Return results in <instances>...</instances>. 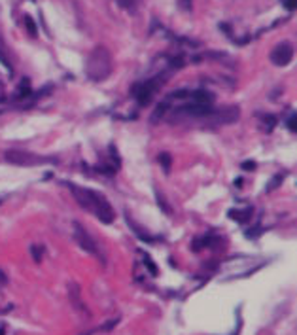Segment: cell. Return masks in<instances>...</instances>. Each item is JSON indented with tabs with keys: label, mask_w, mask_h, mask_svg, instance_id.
<instances>
[{
	"label": "cell",
	"mask_w": 297,
	"mask_h": 335,
	"mask_svg": "<svg viewBox=\"0 0 297 335\" xmlns=\"http://www.w3.org/2000/svg\"><path fill=\"white\" fill-rule=\"evenodd\" d=\"M68 189L72 191L74 199H76V203H78L79 207H84L86 210L93 212L102 224H112L114 221L116 212H114L112 205L108 203V199L102 193L93 191L89 188H79V186H76L72 182L68 184Z\"/></svg>",
	"instance_id": "obj_1"
},
{
	"label": "cell",
	"mask_w": 297,
	"mask_h": 335,
	"mask_svg": "<svg viewBox=\"0 0 297 335\" xmlns=\"http://www.w3.org/2000/svg\"><path fill=\"white\" fill-rule=\"evenodd\" d=\"M114 68L112 53L108 51V47L97 46L93 49L86 63V74L91 78L93 81H102L106 80Z\"/></svg>",
	"instance_id": "obj_2"
},
{
	"label": "cell",
	"mask_w": 297,
	"mask_h": 335,
	"mask_svg": "<svg viewBox=\"0 0 297 335\" xmlns=\"http://www.w3.org/2000/svg\"><path fill=\"white\" fill-rule=\"evenodd\" d=\"M8 163L17 165V167H36V165H47V163H57V159L53 157H46V155H38L33 152H25V150H8L4 154Z\"/></svg>",
	"instance_id": "obj_3"
},
{
	"label": "cell",
	"mask_w": 297,
	"mask_h": 335,
	"mask_svg": "<svg viewBox=\"0 0 297 335\" xmlns=\"http://www.w3.org/2000/svg\"><path fill=\"white\" fill-rule=\"evenodd\" d=\"M74 237H76V241H78V244L86 252H89V254L93 256H99L100 258V250H99V244H97V241L93 239L91 235L87 233L86 229H84V226L82 224H78V221H74Z\"/></svg>",
	"instance_id": "obj_4"
},
{
	"label": "cell",
	"mask_w": 297,
	"mask_h": 335,
	"mask_svg": "<svg viewBox=\"0 0 297 335\" xmlns=\"http://www.w3.org/2000/svg\"><path fill=\"white\" fill-rule=\"evenodd\" d=\"M159 89V81L157 80H148L144 83H139V86H134L132 89V97L137 99L140 106H146V104H150L152 101V97L155 95V91Z\"/></svg>",
	"instance_id": "obj_5"
},
{
	"label": "cell",
	"mask_w": 297,
	"mask_h": 335,
	"mask_svg": "<svg viewBox=\"0 0 297 335\" xmlns=\"http://www.w3.org/2000/svg\"><path fill=\"white\" fill-rule=\"evenodd\" d=\"M238 116H240V110L237 106H227L222 108V110H214L206 120L210 123H216V125H229V123L238 120Z\"/></svg>",
	"instance_id": "obj_6"
},
{
	"label": "cell",
	"mask_w": 297,
	"mask_h": 335,
	"mask_svg": "<svg viewBox=\"0 0 297 335\" xmlns=\"http://www.w3.org/2000/svg\"><path fill=\"white\" fill-rule=\"evenodd\" d=\"M291 59H293V47H291L290 42H280V44H277V47L271 51V61L277 67H286V65H290Z\"/></svg>",
	"instance_id": "obj_7"
},
{
	"label": "cell",
	"mask_w": 297,
	"mask_h": 335,
	"mask_svg": "<svg viewBox=\"0 0 297 335\" xmlns=\"http://www.w3.org/2000/svg\"><path fill=\"white\" fill-rule=\"evenodd\" d=\"M0 63L12 70V63L8 59V47H6V44H4V40H2V36H0Z\"/></svg>",
	"instance_id": "obj_8"
},
{
	"label": "cell",
	"mask_w": 297,
	"mask_h": 335,
	"mask_svg": "<svg viewBox=\"0 0 297 335\" xmlns=\"http://www.w3.org/2000/svg\"><path fill=\"white\" fill-rule=\"evenodd\" d=\"M229 214H231L233 220H237V221H246V220H250L252 208H246V210H231Z\"/></svg>",
	"instance_id": "obj_9"
},
{
	"label": "cell",
	"mask_w": 297,
	"mask_h": 335,
	"mask_svg": "<svg viewBox=\"0 0 297 335\" xmlns=\"http://www.w3.org/2000/svg\"><path fill=\"white\" fill-rule=\"evenodd\" d=\"M116 4L119 8H123L125 12H134L137 6H139V0H116Z\"/></svg>",
	"instance_id": "obj_10"
},
{
	"label": "cell",
	"mask_w": 297,
	"mask_h": 335,
	"mask_svg": "<svg viewBox=\"0 0 297 335\" xmlns=\"http://www.w3.org/2000/svg\"><path fill=\"white\" fill-rule=\"evenodd\" d=\"M159 163L163 165V169H165V173H169V171H171V163H172L171 154H167V152H163V154L159 155Z\"/></svg>",
	"instance_id": "obj_11"
},
{
	"label": "cell",
	"mask_w": 297,
	"mask_h": 335,
	"mask_svg": "<svg viewBox=\"0 0 297 335\" xmlns=\"http://www.w3.org/2000/svg\"><path fill=\"white\" fill-rule=\"evenodd\" d=\"M68 288H72L70 290V297L74 299V303H76V307L82 309V301H79V290L76 284H72V286H68Z\"/></svg>",
	"instance_id": "obj_12"
},
{
	"label": "cell",
	"mask_w": 297,
	"mask_h": 335,
	"mask_svg": "<svg viewBox=\"0 0 297 335\" xmlns=\"http://www.w3.org/2000/svg\"><path fill=\"white\" fill-rule=\"evenodd\" d=\"M23 21H25L26 31H29V33H31V34H33V36H34V34H36V33H38V29H36V25H34V21L31 19L29 15H25V19H23Z\"/></svg>",
	"instance_id": "obj_13"
},
{
	"label": "cell",
	"mask_w": 297,
	"mask_h": 335,
	"mask_svg": "<svg viewBox=\"0 0 297 335\" xmlns=\"http://www.w3.org/2000/svg\"><path fill=\"white\" fill-rule=\"evenodd\" d=\"M144 263H146V265H148V269H150V271H152V275H157V267H155V265H153V263H152V260H150V258H148V256H146V258H144Z\"/></svg>",
	"instance_id": "obj_14"
},
{
	"label": "cell",
	"mask_w": 297,
	"mask_h": 335,
	"mask_svg": "<svg viewBox=\"0 0 297 335\" xmlns=\"http://www.w3.org/2000/svg\"><path fill=\"white\" fill-rule=\"evenodd\" d=\"M254 167H256L254 161H245V163H242V169H245V171H254Z\"/></svg>",
	"instance_id": "obj_15"
},
{
	"label": "cell",
	"mask_w": 297,
	"mask_h": 335,
	"mask_svg": "<svg viewBox=\"0 0 297 335\" xmlns=\"http://www.w3.org/2000/svg\"><path fill=\"white\" fill-rule=\"evenodd\" d=\"M31 250H33L34 260H36V262H40V256H42V252H38V246H33V248H31Z\"/></svg>",
	"instance_id": "obj_16"
},
{
	"label": "cell",
	"mask_w": 297,
	"mask_h": 335,
	"mask_svg": "<svg viewBox=\"0 0 297 335\" xmlns=\"http://www.w3.org/2000/svg\"><path fill=\"white\" fill-rule=\"evenodd\" d=\"M288 127H290V131H295V116H291L290 121H288Z\"/></svg>",
	"instance_id": "obj_17"
},
{
	"label": "cell",
	"mask_w": 297,
	"mask_h": 335,
	"mask_svg": "<svg viewBox=\"0 0 297 335\" xmlns=\"http://www.w3.org/2000/svg\"><path fill=\"white\" fill-rule=\"evenodd\" d=\"M286 8H288V10H293V8H295V0H286Z\"/></svg>",
	"instance_id": "obj_18"
},
{
	"label": "cell",
	"mask_w": 297,
	"mask_h": 335,
	"mask_svg": "<svg viewBox=\"0 0 297 335\" xmlns=\"http://www.w3.org/2000/svg\"><path fill=\"white\" fill-rule=\"evenodd\" d=\"M6 275H4V273H2V271H0V284H6Z\"/></svg>",
	"instance_id": "obj_19"
}]
</instances>
